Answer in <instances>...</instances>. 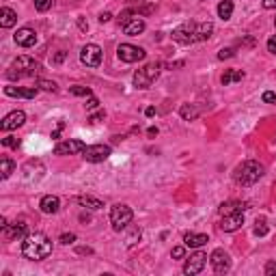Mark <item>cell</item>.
<instances>
[{
	"mask_svg": "<svg viewBox=\"0 0 276 276\" xmlns=\"http://www.w3.org/2000/svg\"><path fill=\"white\" fill-rule=\"evenodd\" d=\"M22 255L30 261H41L52 255V242L46 233H28L22 242Z\"/></svg>",
	"mask_w": 276,
	"mask_h": 276,
	"instance_id": "cell-1",
	"label": "cell"
},
{
	"mask_svg": "<svg viewBox=\"0 0 276 276\" xmlns=\"http://www.w3.org/2000/svg\"><path fill=\"white\" fill-rule=\"evenodd\" d=\"M263 177V166L257 160H246L233 171V179L240 186H253Z\"/></svg>",
	"mask_w": 276,
	"mask_h": 276,
	"instance_id": "cell-2",
	"label": "cell"
},
{
	"mask_svg": "<svg viewBox=\"0 0 276 276\" xmlns=\"http://www.w3.org/2000/svg\"><path fill=\"white\" fill-rule=\"evenodd\" d=\"M39 71V63H37L35 59H30V56H17L13 67L7 71V78L9 80H17V78H30L35 76V73Z\"/></svg>",
	"mask_w": 276,
	"mask_h": 276,
	"instance_id": "cell-3",
	"label": "cell"
},
{
	"mask_svg": "<svg viewBox=\"0 0 276 276\" xmlns=\"http://www.w3.org/2000/svg\"><path fill=\"white\" fill-rule=\"evenodd\" d=\"M160 69H162V63H158V61L149 63V65H145L142 69H138L134 73V86L136 89H149V86L158 80Z\"/></svg>",
	"mask_w": 276,
	"mask_h": 276,
	"instance_id": "cell-4",
	"label": "cell"
},
{
	"mask_svg": "<svg viewBox=\"0 0 276 276\" xmlns=\"http://www.w3.org/2000/svg\"><path fill=\"white\" fill-rule=\"evenodd\" d=\"M132 218H134L132 209L128 205H123V203H119V205H115L110 209V224H112V229H115V231H123L132 222Z\"/></svg>",
	"mask_w": 276,
	"mask_h": 276,
	"instance_id": "cell-5",
	"label": "cell"
},
{
	"mask_svg": "<svg viewBox=\"0 0 276 276\" xmlns=\"http://www.w3.org/2000/svg\"><path fill=\"white\" fill-rule=\"evenodd\" d=\"M117 56L121 59L123 63H138L147 56V52L138 46H132V43H121L117 48Z\"/></svg>",
	"mask_w": 276,
	"mask_h": 276,
	"instance_id": "cell-6",
	"label": "cell"
},
{
	"mask_svg": "<svg viewBox=\"0 0 276 276\" xmlns=\"http://www.w3.org/2000/svg\"><path fill=\"white\" fill-rule=\"evenodd\" d=\"M110 153H112V149L108 145H91L82 151V158L86 162H91V164H99V162L108 160Z\"/></svg>",
	"mask_w": 276,
	"mask_h": 276,
	"instance_id": "cell-7",
	"label": "cell"
},
{
	"mask_svg": "<svg viewBox=\"0 0 276 276\" xmlns=\"http://www.w3.org/2000/svg\"><path fill=\"white\" fill-rule=\"evenodd\" d=\"M80 61L86 67H99V63H102V48L97 43H86L82 52H80Z\"/></svg>",
	"mask_w": 276,
	"mask_h": 276,
	"instance_id": "cell-8",
	"label": "cell"
},
{
	"mask_svg": "<svg viewBox=\"0 0 276 276\" xmlns=\"http://www.w3.org/2000/svg\"><path fill=\"white\" fill-rule=\"evenodd\" d=\"M209 263H211V268H214V272H218V274H224L231 270V257L227 250H222V248H216L214 253H211Z\"/></svg>",
	"mask_w": 276,
	"mask_h": 276,
	"instance_id": "cell-9",
	"label": "cell"
},
{
	"mask_svg": "<svg viewBox=\"0 0 276 276\" xmlns=\"http://www.w3.org/2000/svg\"><path fill=\"white\" fill-rule=\"evenodd\" d=\"M205 263H207V255H205V253H201V250H197V253H192V255L186 259L184 272H186L188 276L201 274V272H203V268H205Z\"/></svg>",
	"mask_w": 276,
	"mask_h": 276,
	"instance_id": "cell-10",
	"label": "cell"
},
{
	"mask_svg": "<svg viewBox=\"0 0 276 276\" xmlns=\"http://www.w3.org/2000/svg\"><path fill=\"white\" fill-rule=\"evenodd\" d=\"M194 30H197V24H194V22H186L184 26H179V28L173 30V39L179 41V43H184V46H188V43H194V41H197Z\"/></svg>",
	"mask_w": 276,
	"mask_h": 276,
	"instance_id": "cell-11",
	"label": "cell"
},
{
	"mask_svg": "<svg viewBox=\"0 0 276 276\" xmlns=\"http://www.w3.org/2000/svg\"><path fill=\"white\" fill-rule=\"evenodd\" d=\"M86 149V145L82 140H63L54 147V155H76L82 153Z\"/></svg>",
	"mask_w": 276,
	"mask_h": 276,
	"instance_id": "cell-12",
	"label": "cell"
},
{
	"mask_svg": "<svg viewBox=\"0 0 276 276\" xmlns=\"http://www.w3.org/2000/svg\"><path fill=\"white\" fill-rule=\"evenodd\" d=\"M24 121H26V112H24V110H13V112H9V115L2 119L0 128H2V132H11V130H17L20 125H24Z\"/></svg>",
	"mask_w": 276,
	"mask_h": 276,
	"instance_id": "cell-13",
	"label": "cell"
},
{
	"mask_svg": "<svg viewBox=\"0 0 276 276\" xmlns=\"http://www.w3.org/2000/svg\"><path fill=\"white\" fill-rule=\"evenodd\" d=\"M244 227V214L242 211H235V214H227L222 216V222H220V229L224 233H233V231L242 229Z\"/></svg>",
	"mask_w": 276,
	"mask_h": 276,
	"instance_id": "cell-14",
	"label": "cell"
},
{
	"mask_svg": "<svg viewBox=\"0 0 276 276\" xmlns=\"http://www.w3.org/2000/svg\"><path fill=\"white\" fill-rule=\"evenodd\" d=\"M15 43H17V46H22V48L35 46V43H37V33L33 28H20L15 33Z\"/></svg>",
	"mask_w": 276,
	"mask_h": 276,
	"instance_id": "cell-15",
	"label": "cell"
},
{
	"mask_svg": "<svg viewBox=\"0 0 276 276\" xmlns=\"http://www.w3.org/2000/svg\"><path fill=\"white\" fill-rule=\"evenodd\" d=\"M250 209V205L246 203V201H227V203H222L220 207H218V211H220V216H227V214H235V211H246Z\"/></svg>",
	"mask_w": 276,
	"mask_h": 276,
	"instance_id": "cell-16",
	"label": "cell"
},
{
	"mask_svg": "<svg viewBox=\"0 0 276 276\" xmlns=\"http://www.w3.org/2000/svg\"><path fill=\"white\" fill-rule=\"evenodd\" d=\"M39 209L43 211V214H48V216L56 214V211L61 209V201H59V197H54V194H46V197L41 199V203H39Z\"/></svg>",
	"mask_w": 276,
	"mask_h": 276,
	"instance_id": "cell-17",
	"label": "cell"
},
{
	"mask_svg": "<svg viewBox=\"0 0 276 276\" xmlns=\"http://www.w3.org/2000/svg\"><path fill=\"white\" fill-rule=\"evenodd\" d=\"M39 89L37 86H28V89H20V86H4V95L9 97H26V99H33Z\"/></svg>",
	"mask_w": 276,
	"mask_h": 276,
	"instance_id": "cell-18",
	"label": "cell"
},
{
	"mask_svg": "<svg viewBox=\"0 0 276 276\" xmlns=\"http://www.w3.org/2000/svg\"><path fill=\"white\" fill-rule=\"evenodd\" d=\"M145 28H147L145 20H140V17H132V20L123 26V33L128 35V37H136V35L145 33Z\"/></svg>",
	"mask_w": 276,
	"mask_h": 276,
	"instance_id": "cell-19",
	"label": "cell"
},
{
	"mask_svg": "<svg viewBox=\"0 0 276 276\" xmlns=\"http://www.w3.org/2000/svg\"><path fill=\"white\" fill-rule=\"evenodd\" d=\"M4 237L7 240H20V237H26V222L20 220V222H13L4 229Z\"/></svg>",
	"mask_w": 276,
	"mask_h": 276,
	"instance_id": "cell-20",
	"label": "cell"
},
{
	"mask_svg": "<svg viewBox=\"0 0 276 276\" xmlns=\"http://www.w3.org/2000/svg\"><path fill=\"white\" fill-rule=\"evenodd\" d=\"M207 242H209V237H207L205 233H186L184 235V244L188 248H201Z\"/></svg>",
	"mask_w": 276,
	"mask_h": 276,
	"instance_id": "cell-21",
	"label": "cell"
},
{
	"mask_svg": "<svg viewBox=\"0 0 276 276\" xmlns=\"http://www.w3.org/2000/svg\"><path fill=\"white\" fill-rule=\"evenodd\" d=\"M15 22H17V13L13 9H9V7L0 9V26H2V28H13Z\"/></svg>",
	"mask_w": 276,
	"mask_h": 276,
	"instance_id": "cell-22",
	"label": "cell"
},
{
	"mask_svg": "<svg viewBox=\"0 0 276 276\" xmlns=\"http://www.w3.org/2000/svg\"><path fill=\"white\" fill-rule=\"evenodd\" d=\"M211 33H214V24L211 22H201L197 24V30H194V37H197V41H205L209 39Z\"/></svg>",
	"mask_w": 276,
	"mask_h": 276,
	"instance_id": "cell-23",
	"label": "cell"
},
{
	"mask_svg": "<svg viewBox=\"0 0 276 276\" xmlns=\"http://www.w3.org/2000/svg\"><path fill=\"white\" fill-rule=\"evenodd\" d=\"M242 78H244V71H240V69H227V71L222 73L220 82L224 86H229V84H233V82H240Z\"/></svg>",
	"mask_w": 276,
	"mask_h": 276,
	"instance_id": "cell-24",
	"label": "cell"
},
{
	"mask_svg": "<svg viewBox=\"0 0 276 276\" xmlns=\"http://www.w3.org/2000/svg\"><path fill=\"white\" fill-rule=\"evenodd\" d=\"M78 203L82 205V207H89V209H102V207H104L102 201L95 199V197H91V194H80Z\"/></svg>",
	"mask_w": 276,
	"mask_h": 276,
	"instance_id": "cell-25",
	"label": "cell"
},
{
	"mask_svg": "<svg viewBox=\"0 0 276 276\" xmlns=\"http://www.w3.org/2000/svg\"><path fill=\"white\" fill-rule=\"evenodd\" d=\"M11 173H15V162L4 155V158H0V177H2V179H9Z\"/></svg>",
	"mask_w": 276,
	"mask_h": 276,
	"instance_id": "cell-26",
	"label": "cell"
},
{
	"mask_svg": "<svg viewBox=\"0 0 276 276\" xmlns=\"http://www.w3.org/2000/svg\"><path fill=\"white\" fill-rule=\"evenodd\" d=\"M218 15H220V20H231V15H233V2L231 0H222L220 4H218Z\"/></svg>",
	"mask_w": 276,
	"mask_h": 276,
	"instance_id": "cell-27",
	"label": "cell"
},
{
	"mask_svg": "<svg viewBox=\"0 0 276 276\" xmlns=\"http://www.w3.org/2000/svg\"><path fill=\"white\" fill-rule=\"evenodd\" d=\"M179 115H181V119H184V121H194V119L199 117V110L194 108L192 104H181Z\"/></svg>",
	"mask_w": 276,
	"mask_h": 276,
	"instance_id": "cell-28",
	"label": "cell"
},
{
	"mask_svg": "<svg viewBox=\"0 0 276 276\" xmlns=\"http://www.w3.org/2000/svg\"><path fill=\"white\" fill-rule=\"evenodd\" d=\"M69 93H71V95H76V97H91L93 95L89 86H80V84L71 86V89H69Z\"/></svg>",
	"mask_w": 276,
	"mask_h": 276,
	"instance_id": "cell-29",
	"label": "cell"
},
{
	"mask_svg": "<svg viewBox=\"0 0 276 276\" xmlns=\"http://www.w3.org/2000/svg\"><path fill=\"white\" fill-rule=\"evenodd\" d=\"M35 9L39 13H46L48 9H52V0H35Z\"/></svg>",
	"mask_w": 276,
	"mask_h": 276,
	"instance_id": "cell-30",
	"label": "cell"
},
{
	"mask_svg": "<svg viewBox=\"0 0 276 276\" xmlns=\"http://www.w3.org/2000/svg\"><path fill=\"white\" fill-rule=\"evenodd\" d=\"M132 15H136V11H134V9H128V11H123V13L119 15L117 20H119V24H121V26H125V24L132 20Z\"/></svg>",
	"mask_w": 276,
	"mask_h": 276,
	"instance_id": "cell-31",
	"label": "cell"
},
{
	"mask_svg": "<svg viewBox=\"0 0 276 276\" xmlns=\"http://www.w3.org/2000/svg\"><path fill=\"white\" fill-rule=\"evenodd\" d=\"M2 145H4V147H9V149H17V147H20V138H15V136H7V138H2Z\"/></svg>",
	"mask_w": 276,
	"mask_h": 276,
	"instance_id": "cell-32",
	"label": "cell"
},
{
	"mask_svg": "<svg viewBox=\"0 0 276 276\" xmlns=\"http://www.w3.org/2000/svg\"><path fill=\"white\" fill-rule=\"evenodd\" d=\"M37 86H39V89H43V91H50V93L56 91V84L50 82V80H37Z\"/></svg>",
	"mask_w": 276,
	"mask_h": 276,
	"instance_id": "cell-33",
	"label": "cell"
},
{
	"mask_svg": "<svg viewBox=\"0 0 276 276\" xmlns=\"http://www.w3.org/2000/svg\"><path fill=\"white\" fill-rule=\"evenodd\" d=\"M136 240H140V229H132V233L128 235V240H125V244H128V246H134Z\"/></svg>",
	"mask_w": 276,
	"mask_h": 276,
	"instance_id": "cell-34",
	"label": "cell"
},
{
	"mask_svg": "<svg viewBox=\"0 0 276 276\" xmlns=\"http://www.w3.org/2000/svg\"><path fill=\"white\" fill-rule=\"evenodd\" d=\"M268 233V224L266 222H259V220H257V227H255V235H259V237H263V235H266Z\"/></svg>",
	"mask_w": 276,
	"mask_h": 276,
	"instance_id": "cell-35",
	"label": "cell"
},
{
	"mask_svg": "<svg viewBox=\"0 0 276 276\" xmlns=\"http://www.w3.org/2000/svg\"><path fill=\"white\" fill-rule=\"evenodd\" d=\"M233 54H235V50H233V48H222L220 52H218V59H222V61H224V59H231Z\"/></svg>",
	"mask_w": 276,
	"mask_h": 276,
	"instance_id": "cell-36",
	"label": "cell"
},
{
	"mask_svg": "<svg viewBox=\"0 0 276 276\" xmlns=\"http://www.w3.org/2000/svg\"><path fill=\"white\" fill-rule=\"evenodd\" d=\"M184 255H186V248L184 246H175L173 253H171L173 259H184Z\"/></svg>",
	"mask_w": 276,
	"mask_h": 276,
	"instance_id": "cell-37",
	"label": "cell"
},
{
	"mask_svg": "<svg viewBox=\"0 0 276 276\" xmlns=\"http://www.w3.org/2000/svg\"><path fill=\"white\" fill-rule=\"evenodd\" d=\"M59 242L61 244H73V242H76V235H73V233H63Z\"/></svg>",
	"mask_w": 276,
	"mask_h": 276,
	"instance_id": "cell-38",
	"label": "cell"
},
{
	"mask_svg": "<svg viewBox=\"0 0 276 276\" xmlns=\"http://www.w3.org/2000/svg\"><path fill=\"white\" fill-rule=\"evenodd\" d=\"M261 99H263L266 104H274V102H276V95H274L272 91H266V93L261 95Z\"/></svg>",
	"mask_w": 276,
	"mask_h": 276,
	"instance_id": "cell-39",
	"label": "cell"
},
{
	"mask_svg": "<svg viewBox=\"0 0 276 276\" xmlns=\"http://www.w3.org/2000/svg\"><path fill=\"white\" fill-rule=\"evenodd\" d=\"M104 117H106V112H104V110H99V112H95V115H91V117H89V121H91V123H99Z\"/></svg>",
	"mask_w": 276,
	"mask_h": 276,
	"instance_id": "cell-40",
	"label": "cell"
},
{
	"mask_svg": "<svg viewBox=\"0 0 276 276\" xmlns=\"http://www.w3.org/2000/svg\"><path fill=\"white\" fill-rule=\"evenodd\" d=\"M268 52L276 54V35H274V37H270V39H268Z\"/></svg>",
	"mask_w": 276,
	"mask_h": 276,
	"instance_id": "cell-41",
	"label": "cell"
},
{
	"mask_svg": "<svg viewBox=\"0 0 276 276\" xmlns=\"http://www.w3.org/2000/svg\"><path fill=\"white\" fill-rule=\"evenodd\" d=\"M266 274H268V276H274V274H276V263H274V261H268V266H266Z\"/></svg>",
	"mask_w": 276,
	"mask_h": 276,
	"instance_id": "cell-42",
	"label": "cell"
},
{
	"mask_svg": "<svg viewBox=\"0 0 276 276\" xmlns=\"http://www.w3.org/2000/svg\"><path fill=\"white\" fill-rule=\"evenodd\" d=\"M97 106H99V102H97V97H89V102H86V108H89V110H93V108H97Z\"/></svg>",
	"mask_w": 276,
	"mask_h": 276,
	"instance_id": "cell-43",
	"label": "cell"
},
{
	"mask_svg": "<svg viewBox=\"0 0 276 276\" xmlns=\"http://www.w3.org/2000/svg\"><path fill=\"white\" fill-rule=\"evenodd\" d=\"M65 56H67V52H63V50H61V52L52 59V63H63V61H65Z\"/></svg>",
	"mask_w": 276,
	"mask_h": 276,
	"instance_id": "cell-44",
	"label": "cell"
},
{
	"mask_svg": "<svg viewBox=\"0 0 276 276\" xmlns=\"http://www.w3.org/2000/svg\"><path fill=\"white\" fill-rule=\"evenodd\" d=\"M263 9H276V0H263Z\"/></svg>",
	"mask_w": 276,
	"mask_h": 276,
	"instance_id": "cell-45",
	"label": "cell"
},
{
	"mask_svg": "<svg viewBox=\"0 0 276 276\" xmlns=\"http://www.w3.org/2000/svg\"><path fill=\"white\" fill-rule=\"evenodd\" d=\"M78 26H80V30H89V22H86L84 17H80V20H78Z\"/></svg>",
	"mask_w": 276,
	"mask_h": 276,
	"instance_id": "cell-46",
	"label": "cell"
},
{
	"mask_svg": "<svg viewBox=\"0 0 276 276\" xmlns=\"http://www.w3.org/2000/svg\"><path fill=\"white\" fill-rule=\"evenodd\" d=\"M63 125H65V123L61 121V123H59V128H56V130L52 132V138H59V134H61V130H63Z\"/></svg>",
	"mask_w": 276,
	"mask_h": 276,
	"instance_id": "cell-47",
	"label": "cell"
},
{
	"mask_svg": "<svg viewBox=\"0 0 276 276\" xmlns=\"http://www.w3.org/2000/svg\"><path fill=\"white\" fill-rule=\"evenodd\" d=\"M108 20H112V15H110V13H102V15H99V22H102V24H104V22H108Z\"/></svg>",
	"mask_w": 276,
	"mask_h": 276,
	"instance_id": "cell-48",
	"label": "cell"
},
{
	"mask_svg": "<svg viewBox=\"0 0 276 276\" xmlns=\"http://www.w3.org/2000/svg\"><path fill=\"white\" fill-rule=\"evenodd\" d=\"M78 253H80V255H91L93 248H78Z\"/></svg>",
	"mask_w": 276,
	"mask_h": 276,
	"instance_id": "cell-49",
	"label": "cell"
},
{
	"mask_svg": "<svg viewBox=\"0 0 276 276\" xmlns=\"http://www.w3.org/2000/svg\"><path fill=\"white\" fill-rule=\"evenodd\" d=\"M145 115H147V117H153V115H155V108H153V106H149V108L145 110Z\"/></svg>",
	"mask_w": 276,
	"mask_h": 276,
	"instance_id": "cell-50",
	"label": "cell"
},
{
	"mask_svg": "<svg viewBox=\"0 0 276 276\" xmlns=\"http://www.w3.org/2000/svg\"><path fill=\"white\" fill-rule=\"evenodd\" d=\"M149 136H158V128H149Z\"/></svg>",
	"mask_w": 276,
	"mask_h": 276,
	"instance_id": "cell-51",
	"label": "cell"
},
{
	"mask_svg": "<svg viewBox=\"0 0 276 276\" xmlns=\"http://www.w3.org/2000/svg\"><path fill=\"white\" fill-rule=\"evenodd\" d=\"M274 26H276V17H274Z\"/></svg>",
	"mask_w": 276,
	"mask_h": 276,
	"instance_id": "cell-52",
	"label": "cell"
}]
</instances>
